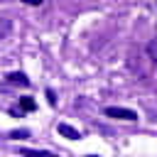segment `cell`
Returning a JSON list of instances; mask_svg holds the SVG:
<instances>
[{"label":"cell","instance_id":"cell-1","mask_svg":"<svg viewBox=\"0 0 157 157\" xmlns=\"http://www.w3.org/2000/svg\"><path fill=\"white\" fill-rule=\"evenodd\" d=\"M105 115H108V118H118V120H130V123L137 120V113H135V110H130V108H120V105H110V108H105Z\"/></svg>","mask_w":157,"mask_h":157},{"label":"cell","instance_id":"cell-2","mask_svg":"<svg viewBox=\"0 0 157 157\" xmlns=\"http://www.w3.org/2000/svg\"><path fill=\"white\" fill-rule=\"evenodd\" d=\"M56 132L64 135V137H69V140H78V137H81V132H78L76 128H71L69 123H59V125H56Z\"/></svg>","mask_w":157,"mask_h":157},{"label":"cell","instance_id":"cell-3","mask_svg":"<svg viewBox=\"0 0 157 157\" xmlns=\"http://www.w3.org/2000/svg\"><path fill=\"white\" fill-rule=\"evenodd\" d=\"M7 81H10V83H20V86H29V78H27L22 71H12V74H7Z\"/></svg>","mask_w":157,"mask_h":157},{"label":"cell","instance_id":"cell-4","mask_svg":"<svg viewBox=\"0 0 157 157\" xmlns=\"http://www.w3.org/2000/svg\"><path fill=\"white\" fill-rule=\"evenodd\" d=\"M20 108L29 113V110H34V108H37V103H34V98H29V96H25V98H20Z\"/></svg>","mask_w":157,"mask_h":157},{"label":"cell","instance_id":"cell-5","mask_svg":"<svg viewBox=\"0 0 157 157\" xmlns=\"http://www.w3.org/2000/svg\"><path fill=\"white\" fill-rule=\"evenodd\" d=\"M147 54H150V59H152V64L157 66V37L147 44Z\"/></svg>","mask_w":157,"mask_h":157},{"label":"cell","instance_id":"cell-6","mask_svg":"<svg viewBox=\"0 0 157 157\" xmlns=\"http://www.w3.org/2000/svg\"><path fill=\"white\" fill-rule=\"evenodd\" d=\"M27 135H29L27 130H12V132H10V137H12V140H20V137H27Z\"/></svg>","mask_w":157,"mask_h":157},{"label":"cell","instance_id":"cell-7","mask_svg":"<svg viewBox=\"0 0 157 157\" xmlns=\"http://www.w3.org/2000/svg\"><path fill=\"white\" fill-rule=\"evenodd\" d=\"M47 101H49V105H56V93L52 88H47Z\"/></svg>","mask_w":157,"mask_h":157},{"label":"cell","instance_id":"cell-8","mask_svg":"<svg viewBox=\"0 0 157 157\" xmlns=\"http://www.w3.org/2000/svg\"><path fill=\"white\" fill-rule=\"evenodd\" d=\"M22 2H25V5H42L44 0H22Z\"/></svg>","mask_w":157,"mask_h":157}]
</instances>
